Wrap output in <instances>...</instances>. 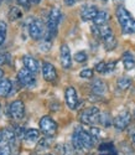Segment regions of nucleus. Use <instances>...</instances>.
<instances>
[{
    "label": "nucleus",
    "instance_id": "1",
    "mask_svg": "<svg viewBox=\"0 0 135 155\" xmlns=\"http://www.w3.org/2000/svg\"><path fill=\"white\" fill-rule=\"evenodd\" d=\"M117 19L121 26V30L125 34H135V19L125 8L119 6L117 9Z\"/></svg>",
    "mask_w": 135,
    "mask_h": 155
},
{
    "label": "nucleus",
    "instance_id": "2",
    "mask_svg": "<svg viewBox=\"0 0 135 155\" xmlns=\"http://www.w3.org/2000/svg\"><path fill=\"white\" fill-rule=\"evenodd\" d=\"M62 19V12L58 8H52V10L50 11L48 15V20H47V31H46V41H51L53 37L57 34V26Z\"/></svg>",
    "mask_w": 135,
    "mask_h": 155
},
{
    "label": "nucleus",
    "instance_id": "3",
    "mask_svg": "<svg viewBox=\"0 0 135 155\" xmlns=\"http://www.w3.org/2000/svg\"><path fill=\"white\" fill-rule=\"evenodd\" d=\"M99 118H100V112L97 107H89L83 112H81L79 114V120L87 125L99 123Z\"/></svg>",
    "mask_w": 135,
    "mask_h": 155
},
{
    "label": "nucleus",
    "instance_id": "4",
    "mask_svg": "<svg viewBox=\"0 0 135 155\" xmlns=\"http://www.w3.org/2000/svg\"><path fill=\"white\" fill-rule=\"evenodd\" d=\"M40 129H41V132L45 135L52 137L57 132V123L51 117H48V115H45V117H42L41 120H40Z\"/></svg>",
    "mask_w": 135,
    "mask_h": 155
},
{
    "label": "nucleus",
    "instance_id": "5",
    "mask_svg": "<svg viewBox=\"0 0 135 155\" xmlns=\"http://www.w3.org/2000/svg\"><path fill=\"white\" fill-rule=\"evenodd\" d=\"M18 78L20 81V83L25 87H34L36 84V78H35V76L31 71H29L28 68H21L18 73Z\"/></svg>",
    "mask_w": 135,
    "mask_h": 155
},
{
    "label": "nucleus",
    "instance_id": "6",
    "mask_svg": "<svg viewBox=\"0 0 135 155\" xmlns=\"http://www.w3.org/2000/svg\"><path fill=\"white\" fill-rule=\"evenodd\" d=\"M130 120H131L130 113L123 112V113L118 114L117 117L113 119V125L115 127V129H118V130H124V129L129 125Z\"/></svg>",
    "mask_w": 135,
    "mask_h": 155
},
{
    "label": "nucleus",
    "instance_id": "7",
    "mask_svg": "<svg viewBox=\"0 0 135 155\" xmlns=\"http://www.w3.org/2000/svg\"><path fill=\"white\" fill-rule=\"evenodd\" d=\"M10 110V117L14 119H21L24 118L25 114V104L22 101H14L9 107Z\"/></svg>",
    "mask_w": 135,
    "mask_h": 155
},
{
    "label": "nucleus",
    "instance_id": "8",
    "mask_svg": "<svg viewBox=\"0 0 135 155\" xmlns=\"http://www.w3.org/2000/svg\"><path fill=\"white\" fill-rule=\"evenodd\" d=\"M60 61H61V64L63 68H66V70L71 68V66H72L71 51H70V47L66 44H63L60 48Z\"/></svg>",
    "mask_w": 135,
    "mask_h": 155
},
{
    "label": "nucleus",
    "instance_id": "9",
    "mask_svg": "<svg viewBox=\"0 0 135 155\" xmlns=\"http://www.w3.org/2000/svg\"><path fill=\"white\" fill-rule=\"evenodd\" d=\"M29 34L34 40H38L44 35V24L41 20L35 19L29 26Z\"/></svg>",
    "mask_w": 135,
    "mask_h": 155
},
{
    "label": "nucleus",
    "instance_id": "10",
    "mask_svg": "<svg viewBox=\"0 0 135 155\" xmlns=\"http://www.w3.org/2000/svg\"><path fill=\"white\" fill-rule=\"evenodd\" d=\"M77 134H78V138L81 140V144H82L83 149H91L93 147V139L91 137V134L88 132H86L83 128H81V127H77L76 128V130H74Z\"/></svg>",
    "mask_w": 135,
    "mask_h": 155
},
{
    "label": "nucleus",
    "instance_id": "11",
    "mask_svg": "<svg viewBox=\"0 0 135 155\" xmlns=\"http://www.w3.org/2000/svg\"><path fill=\"white\" fill-rule=\"evenodd\" d=\"M64 97H66V103L70 109H76L78 106V97H77V92L73 87H67L66 92H64Z\"/></svg>",
    "mask_w": 135,
    "mask_h": 155
},
{
    "label": "nucleus",
    "instance_id": "12",
    "mask_svg": "<svg viewBox=\"0 0 135 155\" xmlns=\"http://www.w3.org/2000/svg\"><path fill=\"white\" fill-rule=\"evenodd\" d=\"M42 76L47 82H53L57 77V72H56L55 66L50 62H44V64H42Z\"/></svg>",
    "mask_w": 135,
    "mask_h": 155
},
{
    "label": "nucleus",
    "instance_id": "13",
    "mask_svg": "<svg viewBox=\"0 0 135 155\" xmlns=\"http://www.w3.org/2000/svg\"><path fill=\"white\" fill-rule=\"evenodd\" d=\"M97 14H98V9L94 5H86L82 8V10H81V18H82V20H84V21L93 20L97 16Z\"/></svg>",
    "mask_w": 135,
    "mask_h": 155
},
{
    "label": "nucleus",
    "instance_id": "14",
    "mask_svg": "<svg viewBox=\"0 0 135 155\" xmlns=\"http://www.w3.org/2000/svg\"><path fill=\"white\" fill-rule=\"evenodd\" d=\"M22 62H24L25 68H28V70L31 71L32 73H37V72L40 71V64H38V62H37L34 57L25 55V56L22 57Z\"/></svg>",
    "mask_w": 135,
    "mask_h": 155
},
{
    "label": "nucleus",
    "instance_id": "15",
    "mask_svg": "<svg viewBox=\"0 0 135 155\" xmlns=\"http://www.w3.org/2000/svg\"><path fill=\"white\" fill-rule=\"evenodd\" d=\"M92 91L97 96H103L107 92V84L102 80H94L92 83Z\"/></svg>",
    "mask_w": 135,
    "mask_h": 155
},
{
    "label": "nucleus",
    "instance_id": "16",
    "mask_svg": "<svg viewBox=\"0 0 135 155\" xmlns=\"http://www.w3.org/2000/svg\"><path fill=\"white\" fill-rule=\"evenodd\" d=\"M100 155H118L113 143H102L98 148Z\"/></svg>",
    "mask_w": 135,
    "mask_h": 155
},
{
    "label": "nucleus",
    "instance_id": "17",
    "mask_svg": "<svg viewBox=\"0 0 135 155\" xmlns=\"http://www.w3.org/2000/svg\"><path fill=\"white\" fill-rule=\"evenodd\" d=\"M123 63H124L125 70H128V71L133 70L135 67V57L130 51H125L123 54Z\"/></svg>",
    "mask_w": 135,
    "mask_h": 155
},
{
    "label": "nucleus",
    "instance_id": "18",
    "mask_svg": "<svg viewBox=\"0 0 135 155\" xmlns=\"http://www.w3.org/2000/svg\"><path fill=\"white\" fill-rule=\"evenodd\" d=\"M108 20H109V14L107 11H98L97 16L93 19V22L96 26H102V25L107 24Z\"/></svg>",
    "mask_w": 135,
    "mask_h": 155
},
{
    "label": "nucleus",
    "instance_id": "19",
    "mask_svg": "<svg viewBox=\"0 0 135 155\" xmlns=\"http://www.w3.org/2000/svg\"><path fill=\"white\" fill-rule=\"evenodd\" d=\"M12 88V83L10 80H2L0 81V96L2 97H6Z\"/></svg>",
    "mask_w": 135,
    "mask_h": 155
},
{
    "label": "nucleus",
    "instance_id": "20",
    "mask_svg": "<svg viewBox=\"0 0 135 155\" xmlns=\"http://www.w3.org/2000/svg\"><path fill=\"white\" fill-rule=\"evenodd\" d=\"M40 138V132L37 129H29L28 132L25 133V140L28 141L29 144H34L35 141H37Z\"/></svg>",
    "mask_w": 135,
    "mask_h": 155
},
{
    "label": "nucleus",
    "instance_id": "21",
    "mask_svg": "<svg viewBox=\"0 0 135 155\" xmlns=\"http://www.w3.org/2000/svg\"><path fill=\"white\" fill-rule=\"evenodd\" d=\"M102 40H103L104 46H105V48H107L108 51L114 50V48L117 47V38H115V36H114L113 34L105 36L104 38H102Z\"/></svg>",
    "mask_w": 135,
    "mask_h": 155
},
{
    "label": "nucleus",
    "instance_id": "22",
    "mask_svg": "<svg viewBox=\"0 0 135 155\" xmlns=\"http://www.w3.org/2000/svg\"><path fill=\"white\" fill-rule=\"evenodd\" d=\"M131 84V80L129 78V77H120V78H118L117 81V86L119 89H123V91H125V89H128Z\"/></svg>",
    "mask_w": 135,
    "mask_h": 155
},
{
    "label": "nucleus",
    "instance_id": "23",
    "mask_svg": "<svg viewBox=\"0 0 135 155\" xmlns=\"http://www.w3.org/2000/svg\"><path fill=\"white\" fill-rule=\"evenodd\" d=\"M15 137H16L15 132L12 130V129H10V128H6V129H4V130H3V140L8 141V143H10V141L12 143L14 139H15Z\"/></svg>",
    "mask_w": 135,
    "mask_h": 155
},
{
    "label": "nucleus",
    "instance_id": "24",
    "mask_svg": "<svg viewBox=\"0 0 135 155\" xmlns=\"http://www.w3.org/2000/svg\"><path fill=\"white\" fill-rule=\"evenodd\" d=\"M99 123L103 124L104 127H110L113 124V119H112V117L109 115V113H100Z\"/></svg>",
    "mask_w": 135,
    "mask_h": 155
},
{
    "label": "nucleus",
    "instance_id": "25",
    "mask_svg": "<svg viewBox=\"0 0 135 155\" xmlns=\"http://www.w3.org/2000/svg\"><path fill=\"white\" fill-rule=\"evenodd\" d=\"M89 134H91L93 141H98V140H100V138L103 137V135H102V130H100L99 128H97V127H92V128L89 129Z\"/></svg>",
    "mask_w": 135,
    "mask_h": 155
},
{
    "label": "nucleus",
    "instance_id": "26",
    "mask_svg": "<svg viewBox=\"0 0 135 155\" xmlns=\"http://www.w3.org/2000/svg\"><path fill=\"white\" fill-rule=\"evenodd\" d=\"M6 24L4 21H0V46L5 42L6 38Z\"/></svg>",
    "mask_w": 135,
    "mask_h": 155
},
{
    "label": "nucleus",
    "instance_id": "27",
    "mask_svg": "<svg viewBox=\"0 0 135 155\" xmlns=\"http://www.w3.org/2000/svg\"><path fill=\"white\" fill-rule=\"evenodd\" d=\"M10 16V20H16V19H19V18H21L22 16V12H21V10L19 9V8H12L11 9V11H10V14H9Z\"/></svg>",
    "mask_w": 135,
    "mask_h": 155
},
{
    "label": "nucleus",
    "instance_id": "28",
    "mask_svg": "<svg viewBox=\"0 0 135 155\" xmlns=\"http://www.w3.org/2000/svg\"><path fill=\"white\" fill-rule=\"evenodd\" d=\"M74 60L79 63H83V62L87 61V54L84 52V51H79V52H77L74 55Z\"/></svg>",
    "mask_w": 135,
    "mask_h": 155
},
{
    "label": "nucleus",
    "instance_id": "29",
    "mask_svg": "<svg viewBox=\"0 0 135 155\" xmlns=\"http://www.w3.org/2000/svg\"><path fill=\"white\" fill-rule=\"evenodd\" d=\"M105 70H107V63H105V62L102 61V62H99V63L96 64V71H97L98 73H104Z\"/></svg>",
    "mask_w": 135,
    "mask_h": 155
},
{
    "label": "nucleus",
    "instance_id": "30",
    "mask_svg": "<svg viewBox=\"0 0 135 155\" xmlns=\"http://www.w3.org/2000/svg\"><path fill=\"white\" fill-rule=\"evenodd\" d=\"M79 76L82 77V78H91V77L93 76V71L91 68H87V70H83V71H81Z\"/></svg>",
    "mask_w": 135,
    "mask_h": 155
},
{
    "label": "nucleus",
    "instance_id": "31",
    "mask_svg": "<svg viewBox=\"0 0 135 155\" xmlns=\"http://www.w3.org/2000/svg\"><path fill=\"white\" fill-rule=\"evenodd\" d=\"M0 155H10V147L4 145V147L0 148Z\"/></svg>",
    "mask_w": 135,
    "mask_h": 155
},
{
    "label": "nucleus",
    "instance_id": "32",
    "mask_svg": "<svg viewBox=\"0 0 135 155\" xmlns=\"http://www.w3.org/2000/svg\"><path fill=\"white\" fill-rule=\"evenodd\" d=\"M115 64H117V62H115V61H113V62H109V63H107V70H105V72H107V73L112 72V71L115 68Z\"/></svg>",
    "mask_w": 135,
    "mask_h": 155
},
{
    "label": "nucleus",
    "instance_id": "33",
    "mask_svg": "<svg viewBox=\"0 0 135 155\" xmlns=\"http://www.w3.org/2000/svg\"><path fill=\"white\" fill-rule=\"evenodd\" d=\"M18 4L21 5V6H25L26 9H28L29 5H30V0H18Z\"/></svg>",
    "mask_w": 135,
    "mask_h": 155
},
{
    "label": "nucleus",
    "instance_id": "34",
    "mask_svg": "<svg viewBox=\"0 0 135 155\" xmlns=\"http://www.w3.org/2000/svg\"><path fill=\"white\" fill-rule=\"evenodd\" d=\"M76 2H77V0H64V4L67 6H72V5L76 4Z\"/></svg>",
    "mask_w": 135,
    "mask_h": 155
},
{
    "label": "nucleus",
    "instance_id": "35",
    "mask_svg": "<svg viewBox=\"0 0 135 155\" xmlns=\"http://www.w3.org/2000/svg\"><path fill=\"white\" fill-rule=\"evenodd\" d=\"M5 58H6V56H4L3 54H0V64H4L5 63Z\"/></svg>",
    "mask_w": 135,
    "mask_h": 155
},
{
    "label": "nucleus",
    "instance_id": "36",
    "mask_svg": "<svg viewBox=\"0 0 135 155\" xmlns=\"http://www.w3.org/2000/svg\"><path fill=\"white\" fill-rule=\"evenodd\" d=\"M41 0H30V3H32V4H38Z\"/></svg>",
    "mask_w": 135,
    "mask_h": 155
},
{
    "label": "nucleus",
    "instance_id": "37",
    "mask_svg": "<svg viewBox=\"0 0 135 155\" xmlns=\"http://www.w3.org/2000/svg\"><path fill=\"white\" fill-rule=\"evenodd\" d=\"M2 140H3V132L0 130V143H2Z\"/></svg>",
    "mask_w": 135,
    "mask_h": 155
},
{
    "label": "nucleus",
    "instance_id": "38",
    "mask_svg": "<svg viewBox=\"0 0 135 155\" xmlns=\"http://www.w3.org/2000/svg\"><path fill=\"white\" fill-rule=\"evenodd\" d=\"M3 74H4V72H3V70L0 68V80H2V77H3Z\"/></svg>",
    "mask_w": 135,
    "mask_h": 155
},
{
    "label": "nucleus",
    "instance_id": "39",
    "mask_svg": "<svg viewBox=\"0 0 135 155\" xmlns=\"http://www.w3.org/2000/svg\"><path fill=\"white\" fill-rule=\"evenodd\" d=\"M131 139H133V143H134V145H135V133L133 134V138H131Z\"/></svg>",
    "mask_w": 135,
    "mask_h": 155
},
{
    "label": "nucleus",
    "instance_id": "40",
    "mask_svg": "<svg viewBox=\"0 0 135 155\" xmlns=\"http://www.w3.org/2000/svg\"><path fill=\"white\" fill-rule=\"evenodd\" d=\"M133 115H134V118H135V112H134V114H133Z\"/></svg>",
    "mask_w": 135,
    "mask_h": 155
},
{
    "label": "nucleus",
    "instance_id": "41",
    "mask_svg": "<svg viewBox=\"0 0 135 155\" xmlns=\"http://www.w3.org/2000/svg\"><path fill=\"white\" fill-rule=\"evenodd\" d=\"M46 155H52V154H46Z\"/></svg>",
    "mask_w": 135,
    "mask_h": 155
}]
</instances>
